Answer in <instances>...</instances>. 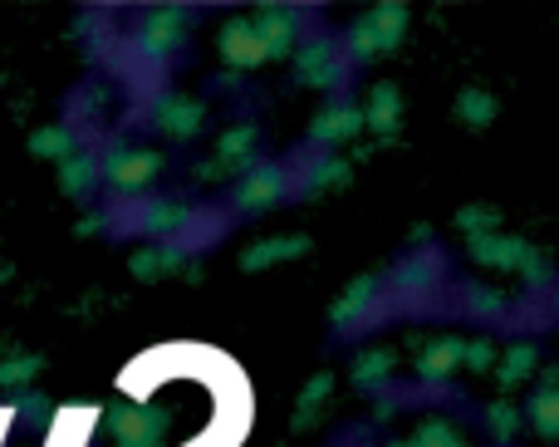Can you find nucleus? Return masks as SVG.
Segmentation results:
<instances>
[{
  "instance_id": "nucleus-1",
  "label": "nucleus",
  "mask_w": 559,
  "mask_h": 447,
  "mask_svg": "<svg viewBox=\"0 0 559 447\" xmlns=\"http://www.w3.org/2000/svg\"><path fill=\"white\" fill-rule=\"evenodd\" d=\"M285 192H289V167L255 163L251 173H241V183H236V207H241V212H265V207L285 202Z\"/></svg>"
},
{
  "instance_id": "nucleus-2",
  "label": "nucleus",
  "mask_w": 559,
  "mask_h": 447,
  "mask_svg": "<svg viewBox=\"0 0 559 447\" xmlns=\"http://www.w3.org/2000/svg\"><path fill=\"white\" fill-rule=\"evenodd\" d=\"M295 69L305 74V84L338 89L348 79V55L334 45V39H309V45L295 49Z\"/></svg>"
},
{
  "instance_id": "nucleus-3",
  "label": "nucleus",
  "mask_w": 559,
  "mask_h": 447,
  "mask_svg": "<svg viewBox=\"0 0 559 447\" xmlns=\"http://www.w3.org/2000/svg\"><path fill=\"white\" fill-rule=\"evenodd\" d=\"M157 167H163V157L147 153V148H118V153H108L98 163V177L108 187H118V192H138V187H147L157 177Z\"/></svg>"
},
{
  "instance_id": "nucleus-4",
  "label": "nucleus",
  "mask_w": 559,
  "mask_h": 447,
  "mask_svg": "<svg viewBox=\"0 0 559 447\" xmlns=\"http://www.w3.org/2000/svg\"><path fill=\"white\" fill-rule=\"evenodd\" d=\"M182 30H187V15L177 5L147 10L143 25H138V55L143 59H167L177 45H182Z\"/></svg>"
},
{
  "instance_id": "nucleus-5",
  "label": "nucleus",
  "mask_w": 559,
  "mask_h": 447,
  "mask_svg": "<svg viewBox=\"0 0 559 447\" xmlns=\"http://www.w3.org/2000/svg\"><path fill=\"white\" fill-rule=\"evenodd\" d=\"M251 25L261 35L265 55H295L299 49V15L289 5H255Z\"/></svg>"
},
{
  "instance_id": "nucleus-6",
  "label": "nucleus",
  "mask_w": 559,
  "mask_h": 447,
  "mask_svg": "<svg viewBox=\"0 0 559 447\" xmlns=\"http://www.w3.org/2000/svg\"><path fill=\"white\" fill-rule=\"evenodd\" d=\"M197 212L187 202H173V197H157V202H143L138 207V226L143 236H157V242H177L182 226H192Z\"/></svg>"
},
{
  "instance_id": "nucleus-7",
  "label": "nucleus",
  "mask_w": 559,
  "mask_h": 447,
  "mask_svg": "<svg viewBox=\"0 0 559 447\" xmlns=\"http://www.w3.org/2000/svg\"><path fill=\"white\" fill-rule=\"evenodd\" d=\"M437 285H442V261H437L432 251L413 256V261H403V266L393 271V291L407 295V301H427Z\"/></svg>"
},
{
  "instance_id": "nucleus-8",
  "label": "nucleus",
  "mask_w": 559,
  "mask_h": 447,
  "mask_svg": "<svg viewBox=\"0 0 559 447\" xmlns=\"http://www.w3.org/2000/svg\"><path fill=\"white\" fill-rule=\"evenodd\" d=\"M222 59L231 69H255L265 59V45H261L251 20H231V25L222 30Z\"/></svg>"
},
{
  "instance_id": "nucleus-9",
  "label": "nucleus",
  "mask_w": 559,
  "mask_h": 447,
  "mask_svg": "<svg viewBox=\"0 0 559 447\" xmlns=\"http://www.w3.org/2000/svg\"><path fill=\"white\" fill-rule=\"evenodd\" d=\"M378 275H358L354 285H348L344 295H338V305L329 310V320H334V330H348V325H358L368 310H373V301H378Z\"/></svg>"
},
{
  "instance_id": "nucleus-10",
  "label": "nucleus",
  "mask_w": 559,
  "mask_h": 447,
  "mask_svg": "<svg viewBox=\"0 0 559 447\" xmlns=\"http://www.w3.org/2000/svg\"><path fill=\"white\" fill-rule=\"evenodd\" d=\"M114 433L123 447H153L157 433H163V413H147L143 403H133V409H118L114 413Z\"/></svg>"
},
{
  "instance_id": "nucleus-11",
  "label": "nucleus",
  "mask_w": 559,
  "mask_h": 447,
  "mask_svg": "<svg viewBox=\"0 0 559 447\" xmlns=\"http://www.w3.org/2000/svg\"><path fill=\"white\" fill-rule=\"evenodd\" d=\"M358 128H364V114H358L354 104H329V108H319L309 138H314V143H348Z\"/></svg>"
},
{
  "instance_id": "nucleus-12",
  "label": "nucleus",
  "mask_w": 559,
  "mask_h": 447,
  "mask_svg": "<svg viewBox=\"0 0 559 447\" xmlns=\"http://www.w3.org/2000/svg\"><path fill=\"white\" fill-rule=\"evenodd\" d=\"M462 354H466V340H432L413 369H417V379L442 384V379H452V369H462Z\"/></svg>"
},
{
  "instance_id": "nucleus-13",
  "label": "nucleus",
  "mask_w": 559,
  "mask_h": 447,
  "mask_svg": "<svg viewBox=\"0 0 559 447\" xmlns=\"http://www.w3.org/2000/svg\"><path fill=\"white\" fill-rule=\"evenodd\" d=\"M202 104L197 98H187V94H167L163 104H157V128L163 133H173V138H192L197 128H202Z\"/></svg>"
},
{
  "instance_id": "nucleus-14",
  "label": "nucleus",
  "mask_w": 559,
  "mask_h": 447,
  "mask_svg": "<svg viewBox=\"0 0 559 447\" xmlns=\"http://www.w3.org/2000/svg\"><path fill=\"white\" fill-rule=\"evenodd\" d=\"M525 251H531V242H515V236H496V232L472 236V256L486 266H496V271H515Z\"/></svg>"
},
{
  "instance_id": "nucleus-15",
  "label": "nucleus",
  "mask_w": 559,
  "mask_h": 447,
  "mask_svg": "<svg viewBox=\"0 0 559 447\" xmlns=\"http://www.w3.org/2000/svg\"><path fill=\"white\" fill-rule=\"evenodd\" d=\"M216 163L231 167V173H251L255 167V123H236L231 133H222V143H216Z\"/></svg>"
},
{
  "instance_id": "nucleus-16",
  "label": "nucleus",
  "mask_w": 559,
  "mask_h": 447,
  "mask_svg": "<svg viewBox=\"0 0 559 447\" xmlns=\"http://www.w3.org/2000/svg\"><path fill=\"white\" fill-rule=\"evenodd\" d=\"M397 118H403V98H397L393 84H373L368 89V108H364V123L373 133H397Z\"/></svg>"
},
{
  "instance_id": "nucleus-17",
  "label": "nucleus",
  "mask_w": 559,
  "mask_h": 447,
  "mask_svg": "<svg viewBox=\"0 0 559 447\" xmlns=\"http://www.w3.org/2000/svg\"><path fill=\"white\" fill-rule=\"evenodd\" d=\"M368 25H373V35H378V55H388V49H397L403 45V35H407V5H373L368 10Z\"/></svg>"
},
{
  "instance_id": "nucleus-18",
  "label": "nucleus",
  "mask_w": 559,
  "mask_h": 447,
  "mask_svg": "<svg viewBox=\"0 0 559 447\" xmlns=\"http://www.w3.org/2000/svg\"><path fill=\"white\" fill-rule=\"evenodd\" d=\"M94 177H98V163L84 153H69L64 163H59V183H64L69 197H84L88 187H94Z\"/></svg>"
},
{
  "instance_id": "nucleus-19",
  "label": "nucleus",
  "mask_w": 559,
  "mask_h": 447,
  "mask_svg": "<svg viewBox=\"0 0 559 447\" xmlns=\"http://www.w3.org/2000/svg\"><path fill=\"white\" fill-rule=\"evenodd\" d=\"M299 251H305L299 236H275V242H265V246H251V251L241 256V266L255 271V266H275V261H285V256H299Z\"/></svg>"
},
{
  "instance_id": "nucleus-20",
  "label": "nucleus",
  "mask_w": 559,
  "mask_h": 447,
  "mask_svg": "<svg viewBox=\"0 0 559 447\" xmlns=\"http://www.w3.org/2000/svg\"><path fill=\"white\" fill-rule=\"evenodd\" d=\"M531 428L540 438H559V389H545L531 399Z\"/></svg>"
},
{
  "instance_id": "nucleus-21",
  "label": "nucleus",
  "mask_w": 559,
  "mask_h": 447,
  "mask_svg": "<svg viewBox=\"0 0 559 447\" xmlns=\"http://www.w3.org/2000/svg\"><path fill=\"white\" fill-rule=\"evenodd\" d=\"M456 114H462V123L472 128H486L496 118V98L486 94V89H466L462 98H456Z\"/></svg>"
},
{
  "instance_id": "nucleus-22",
  "label": "nucleus",
  "mask_w": 559,
  "mask_h": 447,
  "mask_svg": "<svg viewBox=\"0 0 559 447\" xmlns=\"http://www.w3.org/2000/svg\"><path fill=\"white\" fill-rule=\"evenodd\" d=\"M344 177H348V163H344V157H334V153H329V157H319V163L309 167L305 187H309V192H324V187H338V183H344Z\"/></svg>"
},
{
  "instance_id": "nucleus-23",
  "label": "nucleus",
  "mask_w": 559,
  "mask_h": 447,
  "mask_svg": "<svg viewBox=\"0 0 559 447\" xmlns=\"http://www.w3.org/2000/svg\"><path fill=\"white\" fill-rule=\"evenodd\" d=\"M531 369H535V344H515V350L506 354V364H501V384L506 389H515L521 379H531Z\"/></svg>"
},
{
  "instance_id": "nucleus-24",
  "label": "nucleus",
  "mask_w": 559,
  "mask_h": 447,
  "mask_svg": "<svg viewBox=\"0 0 559 447\" xmlns=\"http://www.w3.org/2000/svg\"><path fill=\"white\" fill-rule=\"evenodd\" d=\"M388 374H393V354H388V350H373V354H364V360H358L354 379L368 389V384H383Z\"/></svg>"
},
{
  "instance_id": "nucleus-25",
  "label": "nucleus",
  "mask_w": 559,
  "mask_h": 447,
  "mask_svg": "<svg viewBox=\"0 0 559 447\" xmlns=\"http://www.w3.org/2000/svg\"><path fill=\"white\" fill-rule=\"evenodd\" d=\"M417 447H466V438L452 428V423L432 419V423H423V433H417Z\"/></svg>"
},
{
  "instance_id": "nucleus-26",
  "label": "nucleus",
  "mask_w": 559,
  "mask_h": 447,
  "mask_svg": "<svg viewBox=\"0 0 559 447\" xmlns=\"http://www.w3.org/2000/svg\"><path fill=\"white\" fill-rule=\"evenodd\" d=\"M69 148H74L69 128H45V133H35V153H45V157H59V163H64Z\"/></svg>"
},
{
  "instance_id": "nucleus-27",
  "label": "nucleus",
  "mask_w": 559,
  "mask_h": 447,
  "mask_svg": "<svg viewBox=\"0 0 559 447\" xmlns=\"http://www.w3.org/2000/svg\"><path fill=\"white\" fill-rule=\"evenodd\" d=\"M486 419H491L496 438H515V428H521V413H515V403H511V399H496Z\"/></svg>"
},
{
  "instance_id": "nucleus-28",
  "label": "nucleus",
  "mask_w": 559,
  "mask_h": 447,
  "mask_svg": "<svg viewBox=\"0 0 559 447\" xmlns=\"http://www.w3.org/2000/svg\"><path fill=\"white\" fill-rule=\"evenodd\" d=\"M329 389H334V374H319V379H309V389L299 393V409H305V419L319 409V403H324V393H329Z\"/></svg>"
},
{
  "instance_id": "nucleus-29",
  "label": "nucleus",
  "mask_w": 559,
  "mask_h": 447,
  "mask_svg": "<svg viewBox=\"0 0 559 447\" xmlns=\"http://www.w3.org/2000/svg\"><path fill=\"white\" fill-rule=\"evenodd\" d=\"M462 226H466V232H476V236H486V232L496 226V212H491V207H466V212H462Z\"/></svg>"
},
{
  "instance_id": "nucleus-30",
  "label": "nucleus",
  "mask_w": 559,
  "mask_h": 447,
  "mask_svg": "<svg viewBox=\"0 0 559 447\" xmlns=\"http://www.w3.org/2000/svg\"><path fill=\"white\" fill-rule=\"evenodd\" d=\"M462 364H472V369H491V364H496V350H491L486 340H476V344H466Z\"/></svg>"
},
{
  "instance_id": "nucleus-31",
  "label": "nucleus",
  "mask_w": 559,
  "mask_h": 447,
  "mask_svg": "<svg viewBox=\"0 0 559 447\" xmlns=\"http://www.w3.org/2000/svg\"><path fill=\"white\" fill-rule=\"evenodd\" d=\"M472 305L481 315H496V310H501V295H496V291H472Z\"/></svg>"
},
{
  "instance_id": "nucleus-32",
  "label": "nucleus",
  "mask_w": 559,
  "mask_h": 447,
  "mask_svg": "<svg viewBox=\"0 0 559 447\" xmlns=\"http://www.w3.org/2000/svg\"><path fill=\"white\" fill-rule=\"evenodd\" d=\"M133 271L138 275H163V266H157V251H138L133 256Z\"/></svg>"
},
{
  "instance_id": "nucleus-33",
  "label": "nucleus",
  "mask_w": 559,
  "mask_h": 447,
  "mask_svg": "<svg viewBox=\"0 0 559 447\" xmlns=\"http://www.w3.org/2000/svg\"><path fill=\"white\" fill-rule=\"evenodd\" d=\"M388 447H417V438H393Z\"/></svg>"
}]
</instances>
